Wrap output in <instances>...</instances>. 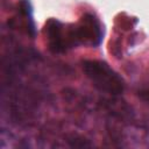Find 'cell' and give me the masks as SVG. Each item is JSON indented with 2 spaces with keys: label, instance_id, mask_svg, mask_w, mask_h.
Wrapping results in <instances>:
<instances>
[{
  "label": "cell",
  "instance_id": "1",
  "mask_svg": "<svg viewBox=\"0 0 149 149\" xmlns=\"http://www.w3.org/2000/svg\"><path fill=\"white\" fill-rule=\"evenodd\" d=\"M81 69L92 85L102 93L119 95L125 91V81L105 61L84 59Z\"/></svg>",
  "mask_w": 149,
  "mask_h": 149
},
{
  "label": "cell",
  "instance_id": "2",
  "mask_svg": "<svg viewBox=\"0 0 149 149\" xmlns=\"http://www.w3.org/2000/svg\"><path fill=\"white\" fill-rule=\"evenodd\" d=\"M43 35L47 47L52 54H64L78 47L73 23H63L57 19L50 17L44 23Z\"/></svg>",
  "mask_w": 149,
  "mask_h": 149
},
{
  "label": "cell",
  "instance_id": "3",
  "mask_svg": "<svg viewBox=\"0 0 149 149\" xmlns=\"http://www.w3.org/2000/svg\"><path fill=\"white\" fill-rule=\"evenodd\" d=\"M73 28L79 45L93 48L100 45L104 36V29L99 17L94 13H84L79 21L73 23Z\"/></svg>",
  "mask_w": 149,
  "mask_h": 149
},
{
  "label": "cell",
  "instance_id": "4",
  "mask_svg": "<svg viewBox=\"0 0 149 149\" xmlns=\"http://www.w3.org/2000/svg\"><path fill=\"white\" fill-rule=\"evenodd\" d=\"M19 12L26 21L27 33L31 36V38H34L35 35H36V29H35V23H34V20H33V7H31L30 1L29 0H20Z\"/></svg>",
  "mask_w": 149,
  "mask_h": 149
},
{
  "label": "cell",
  "instance_id": "5",
  "mask_svg": "<svg viewBox=\"0 0 149 149\" xmlns=\"http://www.w3.org/2000/svg\"><path fill=\"white\" fill-rule=\"evenodd\" d=\"M139 20L135 16L128 15L127 13H119L114 17V27L118 31H128L132 30L136 24Z\"/></svg>",
  "mask_w": 149,
  "mask_h": 149
},
{
  "label": "cell",
  "instance_id": "6",
  "mask_svg": "<svg viewBox=\"0 0 149 149\" xmlns=\"http://www.w3.org/2000/svg\"><path fill=\"white\" fill-rule=\"evenodd\" d=\"M70 147H74V148H86V147H91L92 144L84 137L81 136H72L71 139L68 140Z\"/></svg>",
  "mask_w": 149,
  "mask_h": 149
},
{
  "label": "cell",
  "instance_id": "7",
  "mask_svg": "<svg viewBox=\"0 0 149 149\" xmlns=\"http://www.w3.org/2000/svg\"><path fill=\"white\" fill-rule=\"evenodd\" d=\"M139 97H140L143 101H146L147 104H149V87L139 91Z\"/></svg>",
  "mask_w": 149,
  "mask_h": 149
}]
</instances>
